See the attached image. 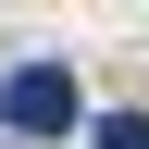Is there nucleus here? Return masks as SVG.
<instances>
[{
	"mask_svg": "<svg viewBox=\"0 0 149 149\" xmlns=\"http://www.w3.org/2000/svg\"><path fill=\"white\" fill-rule=\"evenodd\" d=\"M0 124L13 137H74V74L62 62H13L0 74Z\"/></svg>",
	"mask_w": 149,
	"mask_h": 149,
	"instance_id": "f257e3e1",
	"label": "nucleus"
},
{
	"mask_svg": "<svg viewBox=\"0 0 149 149\" xmlns=\"http://www.w3.org/2000/svg\"><path fill=\"white\" fill-rule=\"evenodd\" d=\"M87 149H149V112H112V124H87Z\"/></svg>",
	"mask_w": 149,
	"mask_h": 149,
	"instance_id": "f03ea898",
	"label": "nucleus"
}]
</instances>
